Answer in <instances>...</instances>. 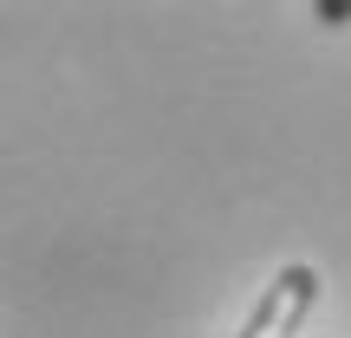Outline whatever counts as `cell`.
<instances>
[{
  "mask_svg": "<svg viewBox=\"0 0 351 338\" xmlns=\"http://www.w3.org/2000/svg\"><path fill=\"white\" fill-rule=\"evenodd\" d=\"M313 300H319V274L313 267H287V274L261 293V306H254V319H247L241 338H293L300 319L313 313Z\"/></svg>",
  "mask_w": 351,
  "mask_h": 338,
  "instance_id": "1",
  "label": "cell"
}]
</instances>
